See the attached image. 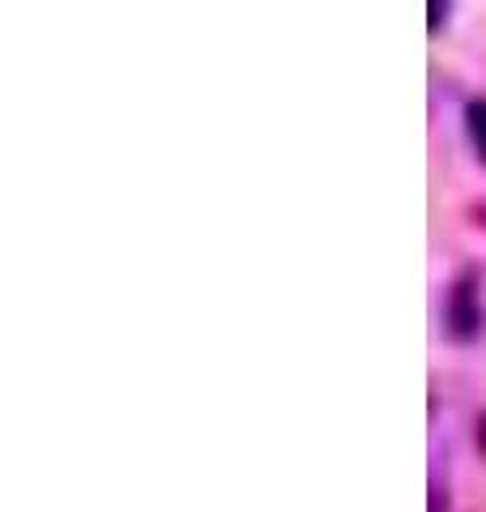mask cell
<instances>
[{
  "instance_id": "cell-1",
  "label": "cell",
  "mask_w": 486,
  "mask_h": 512,
  "mask_svg": "<svg viewBox=\"0 0 486 512\" xmlns=\"http://www.w3.org/2000/svg\"><path fill=\"white\" fill-rule=\"evenodd\" d=\"M469 299H474V291H469V286H461L457 299H452V325H457L461 338H469V333H474V329L482 325V312H478Z\"/></svg>"
},
{
  "instance_id": "cell-2",
  "label": "cell",
  "mask_w": 486,
  "mask_h": 512,
  "mask_svg": "<svg viewBox=\"0 0 486 512\" xmlns=\"http://www.w3.org/2000/svg\"><path fill=\"white\" fill-rule=\"evenodd\" d=\"M469 141H474L478 158L486 163V99L482 103H469Z\"/></svg>"
},
{
  "instance_id": "cell-3",
  "label": "cell",
  "mask_w": 486,
  "mask_h": 512,
  "mask_svg": "<svg viewBox=\"0 0 486 512\" xmlns=\"http://www.w3.org/2000/svg\"><path fill=\"white\" fill-rule=\"evenodd\" d=\"M444 13H448V0H431V30L444 26Z\"/></svg>"
}]
</instances>
